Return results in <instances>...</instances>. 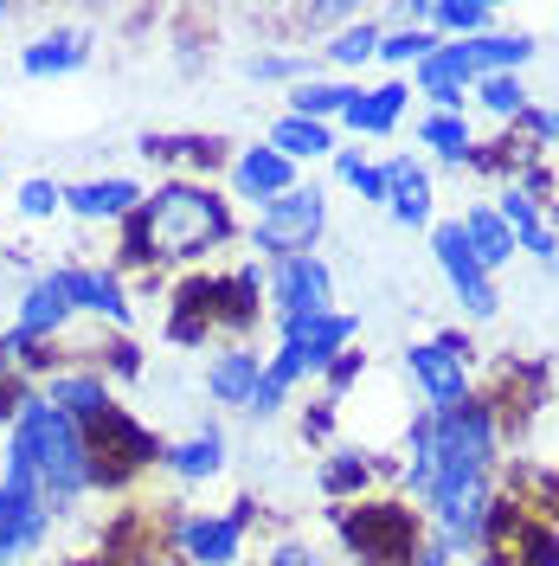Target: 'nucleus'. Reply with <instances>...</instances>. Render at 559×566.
I'll use <instances>...</instances> for the list:
<instances>
[{"label":"nucleus","instance_id":"obj_1","mask_svg":"<svg viewBox=\"0 0 559 566\" xmlns=\"http://www.w3.org/2000/svg\"><path fill=\"white\" fill-rule=\"evenodd\" d=\"M225 232H232V219L207 187H161L155 200H141L129 212V258L136 264H148V258H200Z\"/></svg>","mask_w":559,"mask_h":566},{"label":"nucleus","instance_id":"obj_2","mask_svg":"<svg viewBox=\"0 0 559 566\" xmlns=\"http://www.w3.org/2000/svg\"><path fill=\"white\" fill-rule=\"evenodd\" d=\"M13 444H27L45 502L65 509V502H77V495L91 490V444H84V424H71L59 406L27 399L20 419H13Z\"/></svg>","mask_w":559,"mask_h":566},{"label":"nucleus","instance_id":"obj_3","mask_svg":"<svg viewBox=\"0 0 559 566\" xmlns=\"http://www.w3.org/2000/svg\"><path fill=\"white\" fill-rule=\"evenodd\" d=\"M52 522V502L39 490V470L27 458V444H7V470H0V566L27 560Z\"/></svg>","mask_w":559,"mask_h":566},{"label":"nucleus","instance_id":"obj_4","mask_svg":"<svg viewBox=\"0 0 559 566\" xmlns=\"http://www.w3.org/2000/svg\"><path fill=\"white\" fill-rule=\"evenodd\" d=\"M321 219H328V207H321V193L315 187H289L283 200H271V207L257 212V251H271V258H309V245L321 239Z\"/></svg>","mask_w":559,"mask_h":566},{"label":"nucleus","instance_id":"obj_5","mask_svg":"<svg viewBox=\"0 0 559 566\" xmlns=\"http://www.w3.org/2000/svg\"><path fill=\"white\" fill-rule=\"evenodd\" d=\"M431 251H437V264H444V277L456 283V296L470 303V316H476V322H489L502 296H495L489 271L476 264V251H470V239H463V226H456V219H444V226H431Z\"/></svg>","mask_w":559,"mask_h":566},{"label":"nucleus","instance_id":"obj_6","mask_svg":"<svg viewBox=\"0 0 559 566\" xmlns=\"http://www.w3.org/2000/svg\"><path fill=\"white\" fill-rule=\"evenodd\" d=\"M84 444H91V483H116L123 470H136V463L161 458V444H155V438H148L136 419H123L116 406L97 419V438H84Z\"/></svg>","mask_w":559,"mask_h":566},{"label":"nucleus","instance_id":"obj_7","mask_svg":"<svg viewBox=\"0 0 559 566\" xmlns=\"http://www.w3.org/2000/svg\"><path fill=\"white\" fill-rule=\"evenodd\" d=\"M463 342L444 335V342H419V348L405 354V367H412V380L424 387L431 399V412H444V406H463V387H470V367H463Z\"/></svg>","mask_w":559,"mask_h":566},{"label":"nucleus","instance_id":"obj_8","mask_svg":"<svg viewBox=\"0 0 559 566\" xmlns=\"http://www.w3.org/2000/svg\"><path fill=\"white\" fill-rule=\"evenodd\" d=\"M271 296L283 303V316H328V303H335L328 264H321V258H277Z\"/></svg>","mask_w":559,"mask_h":566},{"label":"nucleus","instance_id":"obj_9","mask_svg":"<svg viewBox=\"0 0 559 566\" xmlns=\"http://www.w3.org/2000/svg\"><path fill=\"white\" fill-rule=\"evenodd\" d=\"M431 509L444 528L437 547H483V534H489V490L483 483H451V490L431 495Z\"/></svg>","mask_w":559,"mask_h":566},{"label":"nucleus","instance_id":"obj_10","mask_svg":"<svg viewBox=\"0 0 559 566\" xmlns=\"http://www.w3.org/2000/svg\"><path fill=\"white\" fill-rule=\"evenodd\" d=\"M348 541L360 547V560L392 566V560H405V547H412V515L405 509H360L348 522Z\"/></svg>","mask_w":559,"mask_h":566},{"label":"nucleus","instance_id":"obj_11","mask_svg":"<svg viewBox=\"0 0 559 566\" xmlns=\"http://www.w3.org/2000/svg\"><path fill=\"white\" fill-rule=\"evenodd\" d=\"M354 328L360 322L354 316H283V342H296V348L309 354V374H328L341 354H348V342H354Z\"/></svg>","mask_w":559,"mask_h":566},{"label":"nucleus","instance_id":"obj_12","mask_svg":"<svg viewBox=\"0 0 559 566\" xmlns=\"http://www.w3.org/2000/svg\"><path fill=\"white\" fill-rule=\"evenodd\" d=\"M245 522H251V502H239L232 515H193L180 541H187V554L200 566H232L239 560V541H245Z\"/></svg>","mask_w":559,"mask_h":566},{"label":"nucleus","instance_id":"obj_13","mask_svg":"<svg viewBox=\"0 0 559 566\" xmlns=\"http://www.w3.org/2000/svg\"><path fill=\"white\" fill-rule=\"evenodd\" d=\"M232 187H239V200H283L289 187H296V161H283L277 148H245L239 161H232Z\"/></svg>","mask_w":559,"mask_h":566},{"label":"nucleus","instance_id":"obj_14","mask_svg":"<svg viewBox=\"0 0 559 566\" xmlns=\"http://www.w3.org/2000/svg\"><path fill=\"white\" fill-rule=\"evenodd\" d=\"M59 283H65L71 310H91V316L104 322H129V303H123V283L109 277V271H84V264H71V271H59Z\"/></svg>","mask_w":559,"mask_h":566},{"label":"nucleus","instance_id":"obj_15","mask_svg":"<svg viewBox=\"0 0 559 566\" xmlns=\"http://www.w3.org/2000/svg\"><path fill=\"white\" fill-rule=\"evenodd\" d=\"M495 212H502V226L515 232V245H521V251H534V258L559 264V239H553V226L540 219V207H534V193H527V187H508Z\"/></svg>","mask_w":559,"mask_h":566},{"label":"nucleus","instance_id":"obj_16","mask_svg":"<svg viewBox=\"0 0 559 566\" xmlns=\"http://www.w3.org/2000/svg\"><path fill=\"white\" fill-rule=\"evenodd\" d=\"M386 207L399 226H431V175L419 161H386Z\"/></svg>","mask_w":559,"mask_h":566},{"label":"nucleus","instance_id":"obj_17","mask_svg":"<svg viewBox=\"0 0 559 566\" xmlns=\"http://www.w3.org/2000/svg\"><path fill=\"white\" fill-rule=\"evenodd\" d=\"M65 322H71V296H65V283H59V271H52V277H39L33 290H27L13 335H27V342H45V335H59Z\"/></svg>","mask_w":559,"mask_h":566},{"label":"nucleus","instance_id":"obj_18","mask_svg":"<svg viewBox=\"0 0 559 566\" xmlns=\"http://www.w3.org/2000/svg\"><path fill=\"white\" fill-rule=\"evenodd\" d=\"M257 380H264V354H251V348H225L207 367V387H212L219 406H251Z\"/></svg>","mask_w":559,"mask_h":566},{"label":"nucleus","instance_id":"obj_19","mask_svg":"<svg viewBox=\"0 0 559 566\" xmlns=\"http://www.w3.org/2000/svg\"><path fill=\"white\" fill-rule=\"evenodd\" d=\"M65 207L77 219H129L141 207V187L136 180H84V187H71Z\"/></svg>","mask_w":559,"mask_h":566},{"label":"nucleus","instance_id":"obj_20","mask_svg":"<svg viewBox=\"0 0 559 566\" xmlns=\"http://www.w3.org/2000/svg\"><path fill=\"white\" fill-rule=\"evenodd\" d=\"M456 45H463V59H470L476 77H495V71L515 77V65L534 59V39H521V33H476V39H456Z\"/></svg>","mask_w":559,"mask_h":566},{"label":"nucleus","instance_id":"obj_21","mask_svg":"<svg viewBox=\"0 0 559 566\" xmlns=\"http://www.w3.org/2000/svg\"><path fill=\"white\" fill-rule=\"evenodd\" d=\"M45 406H59L71 424H97L109 412V392H104V380H91V374H59V380L45 387Z\"/></svg>","mask_w":559,"mask_h":566},{"label":"nucleus","instance_id":"obj_22","mask_svg":"<svg viewBox=\"0 0 559 566\" xmlns=\"http://www.w3.org/2000/svg\"><path fill=\"white\" fill-rule=\"evenodd\" d=\"M456 226H463V239H470V251H476V264H483V271H495V264H508V258H515V232L502 226V212H495V207H470Z\"/></svg>","mask_w":559,"mask_h":566},{"label":"nucleus","instance_id":"obj_23","mask_svg":"<svg viewBox=\"0 0 559 566\" xmlns=\"http://www.w3.org/2000/svg\"><path fill=\"white\" fill-rule=\"evenodd\" d=\"M405 84H380V91H354V104L341 109L348 116V129H360V136H386L392 123H399V109H405Z\"/></svg>","mask_w":559,"mask_h":566},{"label":"nucleus","instance_id":"obj_24","mask_svg":"<svg viewBox=\"0 0 559 566\" xmlns=\"http://www.w3.org/2000/svg\"><path fill=\"white\" fill-rule=\"evenodd\" d=\"M84 59H91V39L84 33H45L27 45L20 65H27V77H52V71H77Z\"/></svg>","mask_w":559,"mask_h":566},{"label":"nucleus","instance_id":"obj_25","mask_svg":"<svg viewBox=\"0 0 559 566\" xmlns=\"http://www.w3.org/2000/svg\"><path fill=\"white\" fill-rule=\"evenodd\" d=\"M271 148H277L283 161H309V155H328L335 142H328V123H309V116H283L277 129H271Z\"/></svg>","mask_w":559,"mask_h":566},{"label":"nucleus","instance_id":"obj_26","mask_svg":"<svg viewBox=\"0 0 559 566\" xmlns=\"http://www.w3.org/2000/svg\"><path fill=\"white\" fill-rule=\"evenodd\" d=\"M168 463H175L187 483H193V476H219V463H225V438H219V424H207V431H193L187 444H175Z\"/></svg>","mask_w":559,"mask_h":566},{"label":"nucleus","instance_id":"obj_27","mask_svg":"<svg viewBox=\"0 0 559 566\" xmlns=\"http://www.w3.org/2000/svg\"><path fill=\"white\" fill-rule=\"evenodd\" d=\"M289 116H309V123H328V116H341V109L354 104V84H315V77H303L296 91H289Z\"/></svg>","mask_w":559,"mask_h":566},{"label":"nucleus","instance_id":"obj_28","mask_svg":"<svg viewBox=\"0 0 559 566\" xmlns=\"http://www.w3.org/2000/svg\"><path fill=\"white\" fill-rule=\"evenodd\" d=\"M419 142L424 148H437L444 161H470V148H476V142H470V123H463V116H444V109L419 123Z\"/></svg>","mask_w":559,"mask_h":566},{"label":"nucleus","instance_id":"obj_29","mask_svg":"<svg viewBox=\"0 0 559 566\" xmlns=\"http://www.w3.org/2000/svg\"><path fill=\"white\" fill-rule=\"evenodd\" d=\"M431 27H451V33H483L489 27V7L483 0H431Z\"/></svg>","mask_w":559,"mask_h":566},{"label":"nucleus","instance_id":"obj_30","mask_svg":"<svg viewBox=\"0 0 559 566\" xmlns=\"http://www.w3.org/2000/svg\"><path fill=\"white\" fill-rule=\"evenodd\" d=\"M431 52H437V39H431V33L399 27V33L380 39V52H373V59H386V65H419V59H431Z\"/></svg>","mask_w":559,"mask_h":566},{"label":"nucleus","instance_id":"obj_31","mask_svg":"<svg viewBox=\"0 0 559 566\" xmlns=\"http://www.w3.org/2000/svg\"><path fill=\"white\" fill-rule=\"evenodd\" d=\"M373 52H380V27H373V20H360V27H348V33H335V45H328L335 65H367Z\"/></svg>","mask_w":559,"mask_h":566},{"label":"nucleus","instance_id":"obj_32","mask_svg":"<svg viewBox=\"0 0 559 566\" xmlns=\"http://www.w3.org/2000/svg\"><path fill=\"white\" fill-rule=\"evenodd\" d=\"M476 91H483V109H495V116H521V109H527L521 77H508V71H495V77H476Z\"/></svg>","mask_w":559,"mask_h":566},{"label":"nucleus","instance_id":"obj_33","mask_svg":"<svg viewBox=\"0 0 559 566\" xmlns=\"http://www.w3.org/2000/svg\"><path fill=\"white\" fill-rule=\"evenodd\" d=\"M335 175L348 180L360 200H386V168H367L360 155H335Z\"/></svg>","mask_w":559,"mask_h":566},{"label":"nucleus","instance_id":"obj_34","mask_svg":"<svg viewBox=\"0 0 559 566\" xmlns=\"http://www.w3.org/2000/svg\"><path fill=\"white\" fill-rule=\"evenodd\" d=\"M367 483V458H354V451H341V458H328L321 463V490L328 495H348Z\"/></svg>","mask_w":559,"mask_h":566},{"label":"nucleus","instance_id":"obj_35","mask_svg":"<svg viewBox=\"0 0 559 566\" xmlns=\"http://www.w3.org/2000/svg\"><path fill=\"white\" fill-rule=\"evenodd\" d=\"M65 207V187H52V180H27L20 187V212L27 219H45V212H59Z\"/></svg>","mask_w":559,"mask_h":566},{"label":"nucleus","instance_id":"obj_36","mask_svg":"<svg viewBox=\"0 0 559 566\" xmlns=\"http://www.w3.org/2000/svg\"><path fill=\"white\" fill-rule=\"evenodd\" d=\"M245 77H257V84H264V77H303V59H277V52H271V59H251Z\"/></svg>","mask_w":559,"mask_h":566},{"label":"nucleus","instance_id":"obj_37","mask_svg":"<svg viewBox=\"0 0 559 566\" xmlns=\"http://www.w3.org/2000/svg\"><path fill=\"white\" fill-rule=\"evenodd\" d=\"M521 123H527V129H534L540 142H547V148H559V109H534V104H527V109H521Z\"/></svg>","mask_w":559,"mask_h":566},{"label":"nucleus","instance_id":"obj_38","mask_svg":"<svg viewBox=\"0 0 559 566\" xmlns=\"http://www.w3.org/2000/svg\"><path fill=\"white\" fill-rule=\"evenodd\" d=\"M360 374H367V360H360V354H341V360L328 367V392H348Z\"/></svg>","mask_w":559,"mask_h":566},{"label":"nucleus","instance_id":"obj_39","mask_svg":"<svg viewBox=\"0 0 559 566\" xmlns=\"http://www.w3.org/2000/svg\"><path fill=\"white\" fill-rule=\"evenodd\" d=\"M271 566H315V560L303 554V547H277V554H271Z\"/></svg>","mask_w":559,"mask_h":566},{"label":"nucleus","instance_id":"obj_40","mask_svg":"<svg viewBox=\"0 0 559 566\" xmlns=\"http://www.w3.org/2000/svg\"><path fill=\"white\" fill-rule=\"evenodd\" d=\"M412 566H451V547H424V554H419Z\"/></svg>","mask_w":559,"mask_h":566},{"label":"nucleus","instance_id":"obj_41","mask_svg":"<svg viewBox=\"0 0 559 566\" xmlns=\"http://www.w3.org/2000/svg\"><path fill=\"white\" fill-rule=\"evenodd\" d=\"M553 271H559V264H553Z\"/></svg>","mask_w":559,"mask_h":566}]
</instances>
